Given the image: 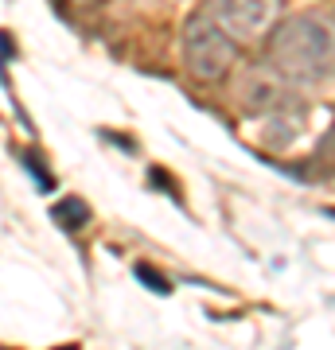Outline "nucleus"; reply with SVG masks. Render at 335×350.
Masks as SVG:
<instances>
[{
  "label": "nucleus",
  "mask_w": 335,
  "mask_h": 350,
  "mask_svg": "<svg viewBox=\"0 0 335 350\" xmlns=\"http://www.w3.org/2000/svg\"><path fill=\"white\" fill-rule=\"evenodd\" d=\"M269 63L288 82H320L335 63V36L316 16H293L269 39Z\"/></svg>",
  "instance_id": "1"
},
{
  "label": "nucleus",
  "mask_w": 335,
  "mask_h": 350,
  "mask_svg": "<svg viewBox=\"0 0 335 350\" xmlns=\"http://www.w3.org/2000/svg\"><path fill=\"white\" fill-rule=\"evenodd\" d=\"M238 51L234 39L214 16H191L184 27V66L195 82H219L230 75Z\"/></svg>",
  "instance_id": "2"
},
{
  "label": "nucleus",
  "mask_w": 335,
  "mask_h": 350,
  "mask_svg": "<svg viewBox=\"0 0 335 350\" xmlns=\"http://www.w3.org/2000/svg\"><path fill=\"white\" fill-rule=\"evenodd\" d=\"M281 12V0H211V16L234 39H261Z\"/></svg>",
  "instance_id": "3"
}]
</instances>
